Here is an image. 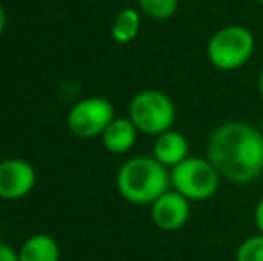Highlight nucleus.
Returning a JSON list of instances; mask_svg holds the SVG:
<instances>
[{
    "label": "nucleus",
    "instance_id": "obj_4",
    "mask_svg": "<svg viewBox=\"0 0 263 261\" xmlns=\"http://www.w3.org/2000/svg\"><path fill=\"white\" fill-rule=\"evenodd\" d=\"M127 116L142 134L156 138L163 132L174 129L177 118L176 102L165 91L147 88L131 98Z\"/></svg>",
    "mask_w": 263,
    "mask_h": 261
},
{
    "label": "nucleus",
    "instance_id": "obj_18",
    "mask_svg": "<svg viewBox=\"0 0 263 261\" xmlns=\"http://www.w3.org/2000/svg\"><path fill=\"white\" fill-rule=\"evenodd\" d=\"M258 91H260V95H261V98H263V68H261V72H260V77H258Z\"/></svg>",
    "mask_w": 263,
    "mask_h": 261
},
{
    "label": "nucleus",
    "instance_id": "obj_9",
    "mask_svg": "<svg viewBox=\"0 0 263 261\" xmlns=\"http://www.w3.org/2000/svg\"><path fill=\"white\" fill-rule=\"evenodd\" d=\"M153 156L156 157L161 165H165L168 170L183 163L190 156V143L183 132L170 129L163 134L156 136L153 147Z\"/></svg>",
    "mask_w": 263,
    "mask_h": 261
},
{
    "label": "nucleus",
    "instance_id": "obj_13",
    "mask_svg": "<svg viewBox=\"0 0 263 261\" xmlns=\"http://www.w3.org/2000/svg\"><path fill=\"white\" fill-rule=\"evenodd\" d=\"M140 13L156 22L170 20L179 9V0H138Z\"/></svg>",
    "mask_w": 263,
    "mask_h": 261
},
{
    "label": "nucleus",
    "instance_id": "obj_20",
    "mask_svg": "<svg viewBox=\"0 0 263 261\" xmlns=\"http://www.w3.org/2000/svg\"><path fill=\"white\" fill-rule=\"evenodd\" d=\"M254 2H258V4H261V6H263V0H254Z\"/></svg>",
    "mask_w": 263,
    "mask_h": 261
},
{
    "label": "nucleus",
    "instance_id": "obj_17",
    "mask_svg": "<svg viewBox=\"0 0 263 261\" xmlns=\"http://www.w3.org/2000/svg\"><path fill=\"white\" fill-rule=\"evenodd\" d=\"M6 24H7V16H6V9L0 4V38H2L4 31H6Z\"/></svg>",
    "mask_w": 263,
    "mask_h": 261
},
{
    "label": "nucleus",
    "instance_id": "obj_6",
    "mask_svg": "<svg viewBox=\"0 0 263 261\" xmlns=\"http://www.w3.org/2000/svg\"><path fill=\"white\" fill-rule=\"evenodd\" d=\"M115 116V108L106 97H86L70 108L66 116L68 131L77 138H97L102 136L106 127L109 126Z\"/></svg>",
    "mask_w": 263,
    "mask_h": 261
},
{
    "label": "nucleus",
    "instance_id": "obj_12",
    "mask_svg": "<svg viewBox=\"0 0 263 261\" xmlns=\"http://www.w3.org/2000/svg\"><path fill=\"white\" fill-rule=\"evenodd\" d=\"M140 29H142L140 11L133 9V7H125V9L118 11L113 24H111V38L118 45H127L138 38Z\"/></svg>",
    "mask_w": 263,
    "mask_h": 261
},
{
    "label": "nucleus",
    "instance_id": "obj_10",
    "mask_svg": "<svg viewBox=\"0 0 263 261\" xmlns=\"http://www.w3.org/2000/svg\"><path fill=\"white\" fill-rule=\"evenodd\" d=\"M138 134L140 131L136 129V126L131 122L129 116L127 118L117 116L102 132L101 139L107 152L115 154V156H122V154H127L136 145Z\"/></svg>",
    "mask_w": 263,
    "mask_h": 261
},
{
    "label": "nucleus",
    "instance_id": "obj_19",
    "mask_svg": "<svg viewBox=\"0 0 263 261\" xmlns=\"http://www.w3.org/2000/svg\"><path fill=\"white\" fill-rule=\"evenodd\" d=\"M260 131H261V134H263V116H261V124H260Z\"/></svg>",
    "mask_w": 263,
    "mask_h": 261
},
{
    "label": "nucleus",
    "instance_id": "obj_15",
    "mask_svg": "<svg viewBox=\"0 0 263 261\" xmlns=\"http://www.w3.org/2000/svg\"><path fill=\"white\" fill-rule=\"evenodd\" d=\"M0 261H20V258H18V252L11 245L0 242Z\"/></svg>",
    "mask_w": 263,
    "mask_h": 261
},
{
    "label": "nucleus",
    "instance_id": "obj_2",
    "mask_svg": "<svg viewBox=\"0 0 263 261\" xmlns=\"http://www.w3.org/2000/svg\"><path fill=\"white\" fill-rule=\"evenodd\" d=\"M170 188V170L154 156L131 157L117 172L118 193L131 204L151 206Z\"/></svg>",
    "mask_w": 263,
    "mask_h": 261
},
{
    "label": "nucleus",
    "instance_id": "obj_5",
    "mask_svg": "<svg viewBox=\"0 0 263 261\" xmlns=\"http://www.w3.org/2000/svg\"><path fill=\"white\" fill-rule=\"evenodd\" d=\"M220 174L208 157L188 156L183 163L170 170L172 190L179 192L190 202H204L217 195Z\"/></svg>",
    "mask_w": 263,
    "mask_h": 261
},
{
    "label": "nucleus",
    "instance_id": "obj_7",
    "mask_svg": "<svg viewBox=\"0 0 263 261\" xmlns=\"http://www.w3.org/2000/svg\"><path fill=\"white\" fill-rule=\"evenodd\" d=\"M38 175L29 161L9 157L0 161V198L18 200L34 190Z\"/></svg>",
    "mask_w": 263,
    "mask_h": 261
},
{
    "label": "nucleus",
    "instance_id": "obj_16",
    "mask_svg": "<svg viewBox=\"0 0 263 261\" xmlns=\"http://www.w3.org/2000/svg\"><path fill=\"white\" fill-rule=\"evenodd\" d=\"M253 218H254V226H256V231L260 234H263V197L256 202V206H254Z\"/></svg>",
    "mask_w": 263,
    "mask_h": 261
},
{
    "label": "nucleus",
    "instance_id": "obj_14",
    "mask_svg": "<svg viewBox=\"0 0 263 261\" xmlns=\"http://www.w3.org/2000/svg\"><path fill=\"white\" fill-rule=\"evenodd\" d=\"M236 261H263V234L249 236L238 245L235 252Z\"/></svg>",
    "mask_w": 263,
    "mask_h": 261
},
{
    "label": "nucleus",
    "instance_id": "obj_11",
    "mask_svg": "<svg viewBox=\"0 0 263 261\" xmlns=\"http://www.w3.org/2000/svg\"><path fill=\"white\" fill-rule=\"evenodd\" d=\"M18 258L20 261H59L61 252L54 236L40 233L32 234L22 244Z\"/></svg>",
    "mask_w": 263,
    "mask_h": 261
},
{
    "label": "nucleus",
    "instance_id": "obj_1",
    "mask_svg": "<svg viewBox=\"0 0 263 261\" xmlns=\"http://www.w3.org/2000/svg\"><path fill=\"white\" fill-rule=\"evenodd\" d=\"M206 157L222 179L249 185L263 175V134L253 124L231 120L217 126L208 136Z\"/></svg>",
    "mask_w": 263,
    "mask_h": 261
},
{
    "label": "nucleus",
    "instance_id": "obj_3",
    "mask_svg": "<svg viewBox=\"0 0 263 261\" xmlns=\"http://www.w3.org/2000/svg\"><path fill=\"white\" fill-rule=\"evenodd\" d=\"M256 38L246 25H226L215 31L206 43V57L220 72H236L251 61Z\"/></svg>",
    "mask_w": 263,
    "mask_h": 261
},
{
    "label": "nucleus",
    "instance_id": "obj_8",
    "mask_svg": "<svg viewBox=\"0 0 263 261\" xmlns=\"http://www.w3.org/2000/svg\"><path fill=\"white\" fill-rule=\"evenodd\" d=\"M190 200L172 188L151 204V220L159 231L165 233L183 229L190 220Z\"/></svg>",
    "mask_w": 263,
    "mask_h": 261
}]
</instances>
